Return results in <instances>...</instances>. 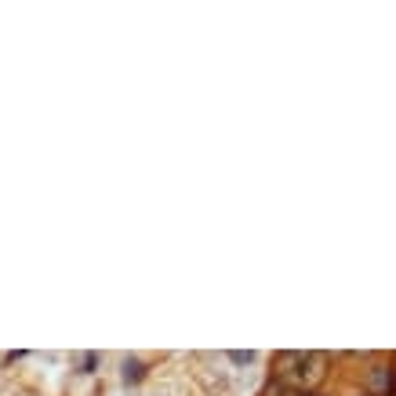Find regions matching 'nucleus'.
<instances>
[{
    "label": "nucleus",
    "mask_w": 396,
    "mask_h": 396,
    "mask_svg": "<svg viewBox=\"0 0 396 396\" xmlns=\"http://www.w3.org/2000/svg\"><path fill=\"white\" fill-rule=\"evenodd\" d=\"M262 396H313V393H295V389H283V386H265V393Z\"/></svg>",
    "instance_id": "obj_4"
},
{
    "label": "nucleus",
    "mask_w": 396,
    "mask_h": 396,
    "mask_svg": "<svg viewBox=\"0 0 396 396\" xmlns=\"http://www.w3.org/2000/svg\"><path fill=\"white\" fill-rule=\"evenodd\" d=\"M327 353H277L273 356V382L295 393H313L327 378Z\"/></svg>",
    "instance_id": "obj_1"
},
{
    "label": "nucleus",
    "mask_w": 396,
    "mask_h": 396,
    "mask_svg": "<svg viewBox=\"0 0 396 396\" xmlns=\"http://www.w3.org/2000/svg\"><path fill=\"white\" fill-rule=\"evenodd\" d=\"M353 396H368V393H353Z\"/></svg>",
    "instance_id": "obj_7"
},
{
    "label": "nucleus",
    "mask_w": 396,
    "mask_h": 396,
    "mask_svg": "<svg viewBox=\"0 0 396 396\" xmlns=\"http://www.w3.org/2000/svg\"><path fill=\"white\" fill-rule=\"evenodd\" d=\"M94 363H99V356H94V353H84V356H81V368H84V371H91Z\"/></svg>",
    "instance_id": "obj_5"
},
{
    "label": "nucleus",
    "mask_w": 396,
    "mask_h": 396,
    "mask_svg": "<svg viewBox=\"0 0 396 396\" xmlns=\"http://www.w3.org/2000/svg\"><path fill=\"white\" fill-rule=\"evenodd\" d=\"M142 378V363L138 360H124V382H138Z\"/></svg>",
    "instance_id": "obj_3"
},
{
    "label": "nucleus",
    "mask_w": 396,
    "mask_h": 396,
    "mask_svg": "<svg viewBox=\"0 0 396 396\" xmlns=\"http://www.w3.org/2000/svg\"><path fill=\"white\" fill-rule=\"evenodd\" d=\"M368 396H396V363L393 356H374L368 374H363Z\"/></svg>",
    "instance_id": "obj_2"
},
{
    "label": "nucleus",
    "mask_w": 396,
    "mask_h": 396,
    "mask_svg": "<svg viewBox=\"0 0 396 396\" xmlns=\"http://www.w3.org/2000/svg\"><path fill=\"white\" fill-rule=\"evenodd\" d=\"M233 363H251V353H233Z\"/></svg>",
    "instance_id": "obj_6"
}]
</instances>
